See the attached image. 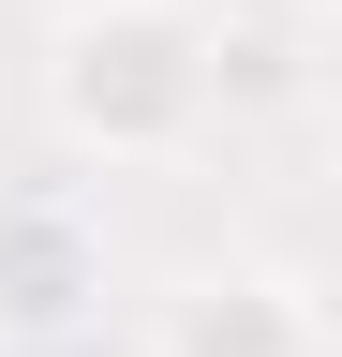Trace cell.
I'll return each instance as SVG.
<instances>
[{
  "instance_id": "cell-1",
  "label": "cell",
  "mask_w": 342,
  "mask_h": 357,
  "mask_svg": "<svg viewBox=\"0 0 342 357\" xmlns=\"http://www.w3.org/2000/svg\"><path fill=\"white\" fill-rule=\"evenodd\" d=\"M224 75H208V0H60L45 30V134L104 178H164L208 149Z\"/></svg>"
},
{
  "instance_id": "cell-2",
  "label": "cell",
  "mask_w": 342,
  "mask_h": 357,
  "mask_svg": "<svg viewBox=\"0 0 342 357\" xmlns=\"http://www.w3.org/2000/svg\"><path fill=\"white\" fill-rule=\"evenodd\" d=\"M149 357H327V298H313V268L208 253L149 298Z\"/></svg>"
},
{
  "instance_id": "cell-3",
  "label": "cell",
  "mask_w": 342,
  "mask_h": 357,
  "mask_svg": "<svg viewBox=\"0 0 342 357\" xmlns=\"http://www.w3.org/2000/svg\"><path fill=\"white\" fill-rule=\"evenodd\" d=\"M104 298V223L75 194H15L0 208V328H75Z\"/></svg>"
}]
</instances>
